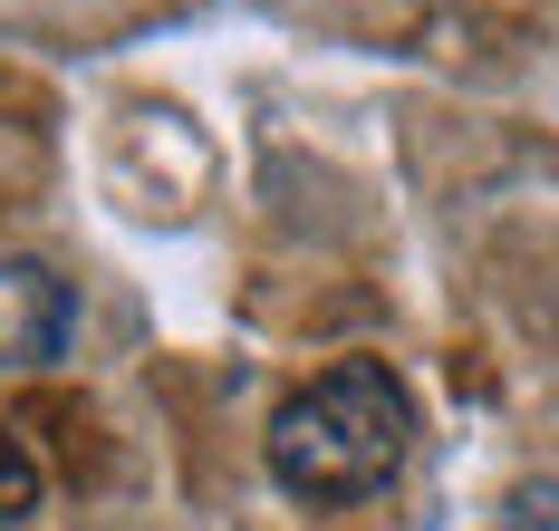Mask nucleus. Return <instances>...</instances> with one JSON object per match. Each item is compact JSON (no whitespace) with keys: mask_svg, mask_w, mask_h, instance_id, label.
I'll return each instance as SVG.
<instances>
[{"mask_svg":"<svg viewBox=\"0 0 559 531\" xmlns=\"http://www.w3.org/2000/svg\"><path fill=\"white\" fill-rule=\"evenodd\" d=\"M415 455V397L386 357H337L271 415V483L299 503H367Z\"/></svg>","mask_w":559,"mask_h":531,"instance_id":"nucleus-1","label":"nucleus"},{"mask_svg":"<svg viewBox=\"0 0 559 531\" xmlns=\"http://www.w3.org/2000/svg\"><path fill=\"white\" fill-rule=\"evenodd\" d=\"M39 512V464H29V445L0 425V522H29Z\"/></svg>","mask_w":559,"mask_h":531,"instance_id":"nucleus-3","label":"nucleus"},{"mask_svg":"<svg viewBox=\"0 0 559 531\" xmlns=\"http://www.w3.org/2000/svg\"><path fill=\"white\" fill-rule=\"evenodd\" d=\"M78 329V291L58 281L49 261H0V377L49 367Z\"/></svg>","mask_w":559,"mask_h":531,"instance_id":"nucleus-2","label":"nucleus"}]
</instances>
